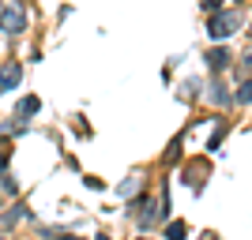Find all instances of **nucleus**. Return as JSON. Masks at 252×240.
I'll list each match as a JSON object with an SVG mask.
<instances>
[{"label": "nucleus", "instance_id": "nucleus-1", "mask_svg": "<svg viewBox=\"0 0 252 240\" xmlns=\"http://www.w3.org/2000/svg\"><path fill=\"white\" fill-rule=\"evenodd\" d=\"M237 15H215V19H211V38H230L233 30H237Z\"/></svg>", "mask_w": 252, "mask_h": 240}, {"label": "nucleus", "instance_id": "nucleus-2", "mask_svg": "<svg viewBox=\"0 0 252 240\" xmlns=\"http://www.w3.org/2000/svg\"><path fill=\"white\" fill-rule=\"evenodd\" d=\"M19 75H23V68H19L15 60L4 64V68H0V94H4V90H11V86L19 83Z\"/></svg>", "mask_w": 252, "mask_h": 240}, {"label": "nucleus", "instance_id": "nucleus-3", "mask_svg": "<svg viewBox=\"0 0 252 240\" xmlns=\"http://www.w3.org/2000/svg\"><path fill=\"white\" fill-rule=\"evenodd\" d=\"M0 27H4L8 34H19L23 27H27V15H23V11H15V8H8L4 15H0Z\"/></svg>", "mask_w": 252, "mask_h": 240}, {"label": "nucleus", "instance_id": "nucleus-4", "mask_svg": "<svg viewBox=\"0 0 252 240\" xmlns=\"http://www.w3.org/2000/svg\"><path fill=\"white\" fill-rule=\"evenodd\" d=\"M207 60H211V68L219 72V68H226V60H230V53H226V49H211V53H207Z\"/></svg>", "mask_w": 252, "mask_h": 240}, {"label": "nucleus", "instance_id": "nucleus-5", "mask_svg": "<svg viewBox=\"0 0 252 240\" xmlns=\"http://www.w3.org/2000/svg\"><path fill=\"white\" fill-rule=\"evenodd\" d=\"M139 225H151V221H155V203H151V199H143V203H139Z\"/></svg>", "mask_w": 252, "mask_h": 240}, {"label": "nucleus", "instance_id": "nucleus-6", "mask_svg": "<svg viewBox=\"0 0 252 240\" xmlns=\"http://www.w3.org/2000/svg\"><path fill=\"white\" fill-rule=\"evenodd\" d=\"M19 109H23V116H34V113H38V109H42V102H38V98H23V105H19Z\"/></svg>", "mask_w": 252, "mask_h": 240}, {"label": "nucleus", "instance_id": "nucleus-7", "mask_svg": "<svg viewBox=\"0 0 252 240\" xmlns=\"http://www.w3.org/2000/svg\"><path fill=\"white\" fill-rule=\"evenodd\" d=\"M166 237H169V240H181V237H185V225H181V221H173V225L166 229Z\"/></svg>", "mask_w": 252, "mask_h": 240}, {"label": "nucleus", "instance_id": "nucleus-8", "mask_svg": "<svg viewBox=\"0 0 252 240\" xmlns=\"http://www.w3.org/2000/svg\"><path fill=\"white\" fill-rule=\"evenodd\" d=\"M237 98H241V102L249 105V102H252V83H245V86H241V94H237Z\"/></svg>", "mask_w": 252, "mask_h": 240}, {"label": "nucleus", "instance_id": "nucleus-9", "mask_svg": "<svg viewBox=\"0 0 252 240\" xmlns=\"http://www.w3.org/2000/svg\"><path fill=\"white\" fill-rule=\"evenodd\" d=\"M4 165H8V158H4V154H0V173H4Z\"/></svg>", "mask_w": 252, "mask_h": 240}]
</instances>
